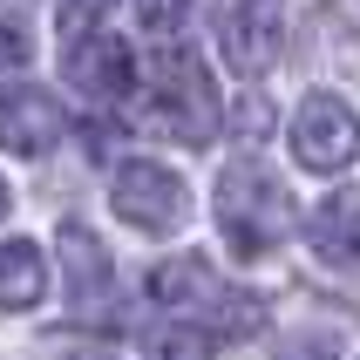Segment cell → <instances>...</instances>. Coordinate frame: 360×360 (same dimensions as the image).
I'll return each mask as SVG.
<instances>
[{
	"mask_svg": "<svg viewBox=\"0 0 360 360\" xmlns=\"http://www.w3.org/2000/svg\"><path fill=\"white\" fill-rule=\"evenodd\" d=\"M136 109L129 116L150 129V136L170 143H211L224 129V102L211 89V68L198 61V48L184 41H163V48H143L136 61Z\"/></svg>",
	"mask_w": 360,
	"mask_h": 360,
	"instance_id": "obj_1",
	"label": "cell"
},
{
	"mask_svg": "<svg viewBox=\"0 0 360 360\" xmlns=\"http://www.w3.org/2000/svg\"><path fill=\"white\" fill-rule=\"evenodd\" d=\"M75 360H116V354H102V347H89V354H75Z\"/></svg>",
	"mask_w": 360,
	"mask_h": 360,
	"instance_id": "obj_16",
	"label": "cell"
},
{
	"mask_svg": "<svg viewBox=\"0 0 360 360\" xmlns=\"http://www.w3.org/2000/svg\"><path fill=\"white\" fill-rule=\"evenodd\" d=\"M150 300L170 306L177 320H191V333H211V326H218V333H252L259 313H265L252 292L224 285L204 259H163L157 279H150Z\"/></svg>",
	"mask_w": 360,
	"mask_h": 360,
	"instance_id": "obj_3",
	"label": "cell"
},
{
	"mask_svg": "<svg viewBox=\"0 0 360 360\" xmlns=\"http://www.w3.org/2000/svg\"><path fill=\"white\" fill-rule=\"evenodd\" d=\"M231 136L238 143H265L272 136V102L265 96H238L231 102Z\"/></svg>",
	"mask_w": 360,
	"mask_h": 360,
	"instance_id": "obj_13",
	"label": "cell"
},
{
	"mask_svg": "<svg viewBox=\"0 0 360 360\" xmlns=\"http://www.w3.org/2000/svg\"><path fill=\"white\" fill-rule=\"evenodd\" d=\"M61 75H68V89L89 102H102V109H116V102L136 96V48L116 34H89V41H68L61 48Z\"/></svg>",
	"mask_w": 360,
	"mask_h": 360,
	"instance_id": "obj_6",
	"label": "cell"
},
{
	"mask_svg": "<svg viewBox=\"0 0 360 360\" xmlns=\"http://www.w3.org/2000/svg\"><path fill=\"white\" fill-rule=\"evenodd\" d=\"M150 360H211V340L191 326H157L150 333Z\"/></svg>",
	"mask_w": 360,
	"mask_h": 360,
	"instance_id": "obj_12",
	"label": "cell"
},
{
	"mask_svg": "<svg viewBox=\"0 0 360 360\" xmlns=\"http://www.w3.org/2000/svg\"><path fill=\"white\" fill-rule=\"evenodd\" d=\"M292 157H300V170H320V177L326 170H347L360 157V116L340 96L313 89L300 102V116H292Z\"/></svg>",
	"mask_w": 360,
	"mask_h": 360,
	"instance_id": "obj_5",
	"label": "cell"
},
{
	"mask_svg": "<svg viewBox=\"0 0 360 360\" xmlns=\"http://www.w3.org/2000/svg\"><path fill=\"white\" fill-rule=\"evenodd\" d=\"M20 68H27V34L14 20H0V75H20Z\"/></svg>",
	"mask_w": 360,
	"mask_h": 360,
	"instance_id": "obj_14",
	"label": "cell"
},
{
	"mask_svg": "<svg viewBox=\"0 0 360 360\" xmlns=\"http://www.w3.org/2000/svg\"><path fill=\"white\" fill-rule=\"evenodd\" d=\"M55 245H61V279H68V313H75V320H102V313H109V292H116L109 245L82 218H61Z\"/></svg>",
	"mask_w": 360,
	"mask_h": 360,
	"instance_id": "obj_7",
	"label": "cell"
},
{
	"mask_svg": "<svg viewBox=\"0 0 360 360\" xmlns=\"http://www.w3.org/2000/svg\"><path fill=\"white\" fill-rule=\"evenodd\" d=\"M279 27H285L279 7H218V14H211V34H218V48H224V68H238L245 82L265 75V68L279 61Z\"/></svg>",
	"mask_w": 360,
	"mask_h": 360,
	"instance_id": "obj_9",
	"label": "cell"
},
{
	"mask_svg": "<svg viewBox=\"0 0 360 360\" xmlns=\"http://www.w3.org/2000/svg\"><path fill=\"white\" fill-rule=\"evenodd\" d=\"M211 211H218V231H224V245H231L238 259H265V252H279V245L292 238V224H300L292 191H285L259 157L224 163L218 191H211Z\"/></svg>",
	"mask_w": 360,
	"mask_h": 360,
	"instance_id": "obj_2",
	"label": "cell"
},
{
	"mask_svg": "<svg viewBox=\"0 0 360 360\" xmlns=\"http://www.w3.org/2000/svg\"><path fill=\"white\" fill-rule=\"evenodd\" d=\"M109 211H116L122 224H136L143 238H170V231L191 218V191H184L177 170L136 157V163H122L116 184H109Z\"/></svg>",
	"mask_w": 360,
	"mask_h": 360,
	"instance_id": "obj_4",
	"label": "cell"
},
{
	"mask_svg": "<svg viewBox=\"0 0 360 360\" xmlns=\"http://www.w3.org/2000/svg\"><path fill=\"white\" fill-rule=\"evenodd\" d=\"M0 218H7V184H0Z\"/></svg>",
	"mask_w": 360,
	"mask_h": 360,
	"instance_id": "obj_17",
	"label": "cell"
},
{
	"mask_svg": "<svg viewBox=\"0 0 360 360\" xmlns=\"http://www.w3.org/2000/svg\"><path fill=\"white\" fill-rule=\"evenodd\" d=\"M306 238H313V252L326 265H360V184H340L333 198L313 204Z\"/></svg>",
	"mask_w": 360,
	"mask_h": 360,
	"instance_id": "obj_10",
	"label": "cell"
},
{
	"mask_svg": "<svg viewBox=\"0 0 360 360\" xmlns=\"http://www.w3.org/2000/svg\"><path fill=\"white\" fill-rule=\"evenodd\" d=\"M48 292V259L34 238H7L0 245V313H34Z\"/></svg>",
	"mask_w": 360,
	"mask_h": 360,
	"instance_id": "obj_11",
	"label": "cell"
},
{
	"mask_svg": "<svg viewBox=\"0 0 360 360\" xmlns=\"http://www.w3.org/2000/svg\"><path fill=\"white\" fill-rule=\"evenodd\" d=\"M82 27L96 34V27H102V7H61V34H82Z\"/></svg>",
	"mask_w": 360,
	"mask_h": 360,
	"instance_id": "obj_15",
	"label": "cell"
},
{
	"mask_svg": "<svg viewBox=\"0 0 360 360\" xmlns=\"http://www.w3.org/2000/svg\"><path fill=\"white\" fill-rule=\"evenodd\" d=\"M61 136H68V102H55L48 89H34V82L0 89V150H14V157H48Z\"/></svg>",
	"mask_w": 360,
	"mask_h": 360,
	"instance_id": "obj_8",
	"label": "cell"
}]
</instances>
